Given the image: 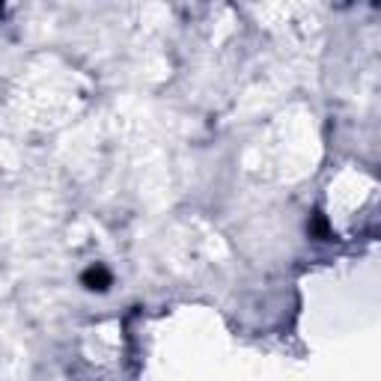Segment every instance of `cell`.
<instances>
[{
    "mask_svg": "<svg viewBox=\"0 0 381 381\" xmlns=\"http://www.w3.org/2000/svg\"><path fill=\"white\" fill-rule=\"evenodd\" d=\"M87 283H89V289H104L107 274H104L102 268H99V271H89V274H87Z\"/></svg>",
    "mask_w": 381,
    "mask_h": 381,
    "instance_id": "cell-1",
    "label": "cell"
}]
</instances>
